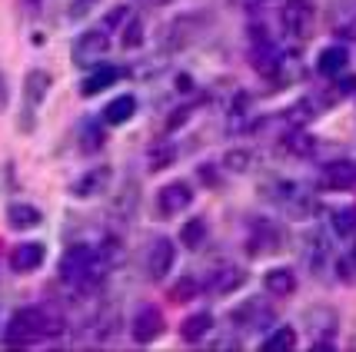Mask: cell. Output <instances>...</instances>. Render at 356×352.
I'll return each mask as SVG.
<instances>
[{"instance_id": "2", "label": "cell", "mask_w": 356, "mask_h": 352, "mask_svg": "<svg viewBox=\"0 0 356 352\" xmlns=\"http://www.w3.org/2000/svg\"><path fill=\"white\" fill-rule=\"evenodd\" d=\"M107 273H110V262L104 260L100 246L74 243L60 256V279L67 283V286L93 290V286H100V283H104V276Z\"/></svg>"}, {"instance_id": "18", "label": "cell", "mask_w": 356, "mask_h": 352, "mask_svg": "<svg viewBox=\"0 0 356 352\" xmlns=\"http://www.w3.org/2000/svg\"><path fill=\"white\" fill-rule=\"evenodd\" d=\"M100 117H104L107 126H124V123H130L137 117V97L134 93H120L117 100H110L107 107H104Z\"/></svg>"}, {"instance_id": "20", "label": "cell", "mask_w": 356, "mask_h": 352, "mask_svg": "<svg viewBox=\"0 0 356 352\" xmlns=\"http://www.w3.org/2000/svg\"><path fill=\"white\" fill-rule=\"evenodd\" d=\"M177 160V143L173 140H154L143 153V163L150 173H160V169H170V163Z\"/></svg>"}, {"instance_id": "24", "label": "cell", "mask_w": 356, "mask_h": 352, "mask_svg": "<svg viewBox=\"0 0 356 352\" xmlns=\"http://www.w3.org/2000/svg\"><path fill=\"white\" fill-rule=\"evenodd\" d=\"M210 329H213V312L200 309V312H193V316H186L180 322V339L184 342H200V339H207Z\"/></svg>"}, {"instance_id": "35", "label": "cell", "mask_w": 356, "mask_h": 352, "mask_svg": "<svg viewBox=\"0 0 356 352\" xmlns=\"http://www.w3.org/2000/svg\"><path fill=\"white\" fill-rule=\"evenodd\" d=\"M190 113H193V107H180V110H173V117L170 120H167V130H180V126H184L186 120H190Z\"/></svg>"}, {"instance_id": "36", "label": "cell", "mask_w": 356, "mask_h": 352, "mask_svg": "<svg viewBox=\"0 0 356 352\" xmlns=\"http://www.w3.org/2000/svg\"><path fill=\"white\" fill-rule=\"evenodd\" d=\"M10 107V83H7V77H3V70H0V113Z\"/></svg>"}, {"instance_id": "7", "label": "cell", "mask_w": 356, "mask_h": 352, "mask_svg": "<svg viewBox=\"0 0 356 352\" xmlns=\"http://www.w3.org/2000/svg\"><path fill=\"white\" fill-rule=\"evenodd\" d=\"M250 60H253V70L260 77H277L280 67H283V47L266 37L264 31L253 33V44H250Z\"/></svg>"}, {"instance_id": "1", "label": "cell", "mask_w": 356, "mask_h": 352, "mask_svg": "<svg viewBox=\"0 0 356 352\" xmlns=\"http://www.w3.org/2000/svg\"><path fill=\"white\" fill-rule=\"evenodd\" d=\"M63 316L50 306H24L17 309L10 322H7V342L10 346H31V342H40V339L60 336L63 333Z\"/></svg>"}, {"instance_id": "29", "label": "cell", "mask_w": 356, "mask_h": 352, "mask_svg": "<svg viewBox=\"0 0 356 352\" xmlns=\"http://www.w3.org/2000/svg\"><path fill=\"white\" fill-rule=\"evenodd\" d=\"M286 143H290V153L293 156H313L316 153V140H313L310 133H303V130H293V133L286 137Z\"/></svg>"}, {"instance_id": "27", "label": "cell", "mask_w": 356, "mask_h": 352, "mask_svg": "<svg viewBox=\"0 0 356 352\" xmlns=\"http://www.w3.org/2000/svg\"><path fill=\"white\" fill-rule=\"evenodd\" d=\"M260 349L264 352H293L296 349V329H290V326L273 329V333L260 342Z\"/></svg>"}, {"instance_id": "10", "label": "cell", "mask_w": 356, "mask_h": 352, "mask_svg": "<svg viewBox=\"0 0 356 352\" xmlns=\"http://www.w3.org/2000/svg\"><path fill=\"white\" fill-rule=\"evenodd\" d=\"M163 329H167V319H163L160 306H154V303H143V306L134 312V322H130L134 342H140V346L156 342V339L163 336Z\"/></svg>"}, {"instance_id": "19", "label": "cell", "mask_w": 356, "mask_h": 352, "mask_svg": "<svg viewBox=\"0 0 356 352\" xmlns=\"http://www.w3.org/2000/svg\"><path fill=\"white\" fill-rule=\"evenodd\" d=\"M50 83H54V80H50L47 70H27V77H24V103H27V113L44 103Z\"/></svg>"}, {"instance_id": "25", "label": "cell", "mask_w": 356, "mask_h": 352, "mask_svg": "<svg viewBox=\"0 0 356 352\" xmlns=\"http://www.w3.org/2000/svg\"><path fill=\"white\" fill-rule=\"evenodd\" d=\"M200 292H203V283L193 273H186V276H177V283L170 286L167 299H170L173 306H184V303H193Z\"/></svg>"}, {"instance_id": "13", "label": "cell", "mask_w": 356, "mask_h": 352, "mask_svg": "<svg viewBox=\"0 0 356 352\" xmlns=\"http://www.w3.org/2000/svg\"><path fill=\"white\" fill-rule=\"evenodd\" d=\"M243 283H247V273H243L240 266H233V262H223V266H217V269L210 273L207 290L213 292V296H230V292H236Z\"/></svg>"}, {"instance_id": "14", "label": "cell", "mask_w": 356, "mask_h": 352, "mask_svg": "<svg viewBox=\"0 0 356 352\" xmlns=\"http://www.w3.org/2000/svg\"><path fill=\"white\" fill-rule=\"evenodd\" d=\"M47 260V249L44 243H17L10 249V269L14 273H33V269H40Z\"/></svg>"}, {"instance_id": "9", "label": "cell", "mask_w": 356, "mask_h": 352, "mask_svg": "<svg viewBox=\"0 0 356 352\" xmlns=\"http://www.w3.org/2000/svg\"><path fill=\"white\" fill-rule=\"evenodd\" d=\"M110 50V33H107V27H93V31H83L74 40V63L77 67H97V60L104 57Z\"/></svg>"}, {"instance_id": "26", "label": "cell", "mask_w": 356, "mask_h": 352, "mask_svg": "<svg viewBox=\"0 0 356 352\" xmlns=\"http://www.w3.org/2000/svg\"><path fill=\"white\" fill-rule=\"evenodd\" d=\"M330 230L337 233L340 240H350L356 233V206H337L330 213Z\"/></svg>"}, {"instance_id": "32", "label": "cell", "mask_w": 356, "mask_h": 352, "mask_svg": "<svg viewBox=\"0 0 356 352\" xmlns=\"http://www.w3.org/2000/svg\"><path fill=\"white\" fill-rule=\"evenodd\" d=\"M80 140H83V150H100V146H104V130H100L97 123H83Z\"/></svg>"}, {"instance_id": "37", "label": "cell", "mask_w": 356, "mask_h": 352, "mask_svg": "<svg viewBox=\"0 0 356 352\" xmlns=\"http://www.w3.org/2000/svg\"><path fill=\"white\" fill-rule=\"evenodd\" d=\"M93 3H97V0H74V10H70V14L80 17L83 10H87V7H93Z\"/></svg>"}, {"instance_id": "33", "label": "cell", "mask_w": 356, "mask_h": 352, "mask_svg": "<svg viewBox=\"0 0 356 352\" xmlns=\"http://www.w3.org/2000/svg\"><path fill=\"white\" fill-rule=\"evenodd\" d=\"M337 276H340L343 283L356 286V253H346V256H340V262H337Z\"/></svg>"}, {"instance_id": "11", "label": "cell", "mask_w": 356, "mask_h": 352, "mask_svg": "<svg viewBox=\"0 0 356 352\" xmlns=\"http://www.w3.org/2000/svg\"><path fill=\"white\" fill-rule=\"evenodd\" d=\"M190 203H193V186L186 183V180H173V183L160 186V193H156V213L163 216H180L184 210H190Z\"/></svg>"}, {"instance_id": "22", "label": "cell", "mask_w": 356, "mask_h": 352, "mask_svg": "<svg viewBox=\"0 0 356 352\" xmlns=\"http://www.w3.org/2000/svg\"><path fill=\"white\" fill-rule=\"evenodd\" d=\"M110 183V167H97L90 173H83L77 183H74V196L77 199H90V196H100Z\"/></svg>"}, {"instance_id": "4", "label": "cell", "mask_w": 356, "mask_h": 352, "mask_svg": "<svg viewBox=\"0 0 356 352\" xmlns=\"http://www.w3.org/2000/svg\"><path fill=\"white\" fill-rule=\"evenodd\" d=\"M313 27H316V7L310 0H286L283 10H280V31L286 33L296 44H307L310 40Z\"/></svg>"}, {"instance_id": "8", "label": "cell", "mask_w": 356, "mask_h": 352, "mask_svg": "<svg viewBox=\"0 0 356 352\" xmlns=\"http://www.w3.org/2000/svg\"><path fill=\"white\" fill-rule=\"evenodd\" d=\"M283 243V233L277 223H270L264 216H253L247 226V253L250 256H266V253H277Z\"/></svg>"}, {"instance_id": "38", "label": "cell", "mask_w": 356, "mask_h": 352, "mask_svg": "<svg viewBox=\"0 0 356 352\" xmlns=\"http://www.w3.org/2000/svg\"><path fill=\"white\" fill-rule=\"evenodd\" d=\"M236 3H243V7H257V3H266V0H236Z\"/></svg>"}, {"instance_id": "17", "label": "cell", "mask_w": 356, "mask_h": 352, "mask_svg": "<svg viewBox=\"0 0 356 352\" xmlns=\"http://www.w3.org/2000/svg\"><path fill=\"white\" fill-rule=\"evenodd\" d=\"M124 77V70L120 67H110V63H97L90 70V77L80 83V97H93V93L107 90V87H113L117 80Z\"/></svg>"}, {"instance_id": "6", "label": "cell", "mask_w": 356, "mask_h": 352, "mask_svg": "<svg viewBox=\"0 0 356 352\" xmlns=\"http://www.w3.org/2000/svg\"><path fill=\"white\" fill-rule=\"evenodd\" d=\"M173 262H177V243L170 236H154L147 243V249H143V269H147V276L154 283H160V279L170 276Z\"/></svg>"}, {"instance_id": "12", "label": "cell", "mask_w": 356, "mask_h": 352, "mask_svg": "<svg viewBox=\"0 0 356 352\" xmlns=\"http://www.w3.org/2000/svg\"><path fill=\"white\" fill-rule=\"evenodd\" d=\"M320 186L323 190H356V160H330L320 169Z\"/></svg>"}, {"instance_id": "23", "label": "cell", "mask_w": 356, "mask_h": 352, "mask_svg": "<svg viewBox=\"0 0 356 352\" xmlns=\"http://www.w3.org/2000/svg\"><path fill=\"white\" fill-rule=\"evenodd\" d=\"M40 219H44V213L37 210V206H31V203H10L7 206V223H10V230H33V226H40Z\"/></svg>"}, {"instance_id": "3", "label": "cell", "mask_w": 356, "mask_h": 352, "mask_svg": "<svg viewBox=\"0 0 356 352\" xmlns=\"http://www.w3.org/2000/svg\"><path fill=\"white\" fill-rule=\"evenodd\" d=\"M210 24H213V17L207 14V10H193V14H177L163 27V50H170V53H177V50H184V47L197 44L203 33L210 31Z\"/></svg>"}, {"instance_id": "28", "label": "cell", "mask_w": 356, "mask_h": 352, "mask_svg": "<svg viewBox=\"0 0 356 352\" xmlns=\"http://www.w3.org/2000/svg\"><path fill=\"white\" fill-rule=\"evenodd\" d=\"M203 240H207V219H203V216L186 219L184 230H180V243H184L186 249H200Z\"/></svg>"}, {"instance_id": "34", "label": "cell", "mask_w": 356, "mask_h": 352, "mask_svg": "<svg viewBox=\"0 0 356 352\" xmlns=\"http://www.w3.org/2000/svg\"><path fill=\"white\" fill-rule=\"evenodd\" d=\"M140 44H143V24H140L137 17H130V24H127V31H124V47L134 50Z\"/></svg>"}, {"instance_id": "15", "label": "cell", "mask_w": 356, "mask_h": 352, "mask_svg": "<svg viewBox=\"0 0 356 352\" xmlns=\"http://www.w3.org/2000/svg\"><path fill=\"white\" fill-rule=\"evenodd\" d=\"M346 63H350V50L343 44H330L316 57V74L320 77H343L346 74Z\"/></svg>"}, {"instance_id": "5", "label": "cell", "mask_w": 356, "mask_h": 352, "mask_svg": "<svg viewBox=\"0 0 356 352\" xmlns=\"http://www.w3.org/2000/svg\"><path fill=\"white\" fill-rule=\"evenodd\" d=\"M230 319H233V326L243 329V333H266V329H273V322H277V309H273V303L253 296V299H247V303H240V306L233 309Z\"/></svg>"}, {"instance_id": "31", "label": "cell", "mask_w": 356, "mask_h": 352, "mask_svg": "<svg viewBox=\"0 0 356 352\" xmlns=\"http://www.w3.org/2000/svg\"><path fill=\"white\" fill-rule=\"evenodd\" d=\"M250 163H253V153H250V150H230V153L223 156V167L233 169V173H247Z\"/></svg>"}, {"instance_id": "30", "label": "cell", "mask_w": 356, "mask_h": 352, "mask_svg": "<svg viewBox=\"0 0 356 352\" xmlns=\"http://www.w3.org/2000/svg\"><path fill=\"white\" fill-rule=\"evenodd\" d=\"M134 190H137V186L127 183V190L120 193V196H117V203H113V216H117V219H130L134 206H137V196H134Z\"/></svg>"}, {"instance_id": "21", "label": "cell", "mask_w": 356, "mask_h": 352, "mask_svg": "<svg viewBox=\"0 0 356 352\" xmlns=\"http://www.w3.org/2000/svg\"><path fill=\"white\" fill-rule=\"evenodd\" d=\"M337 312L330 306H316L307 312V326H310V333L313 336H323V339H316V342H330V339L337 336Z\"/></svg>"}, {"instance_id": "16", "label": "cell", "mask_w": 356, "mask_h": 352, "mask_svg": "<svg viewBox=\"0 0 356 352\" xmlns=\"http://www.w3.org/2000/svg\"><path fill=\"white\" fill-rule=\"evenodd\" d=\"M296 273L290 266H273V269H266L264 273V290L270 296H277V299H286V296H293L296 292Z\"/></svg>"}]
</instances>
